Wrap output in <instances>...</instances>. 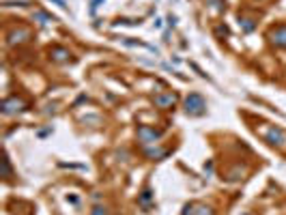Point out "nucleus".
Instances as JSON below:
<instances>
[{"label": "nucleus", "instance_id": "1a4fd4ad", "mask_svg": "<svg viewBox=\"0 0 286 215\" xmlns=\"http://www.w3.org/2000/svg\"><path fill=\"white\" fill-rule=\"evenodd\" d=\"M147 155L153 157V159H160V157L168 155V151H166V149H147Z\"/></svg>", "mask_w": 286, "mask_h": 215}, {"label": "nucleus", "instance_id": "9d476101", "mask_svg": "<svg viewBox=\"0 0 286 215\" xmlns=\"http://www.w3.org/2000/svg\"><path fill=\"white\" fill-rule=\"evenodd\" d=\"M37 20H41V24L54 22V18H52V15H47V13H43V11H39V13H37Z\"/></svg>", "mask_w": 286, "mask_h": 215}, {"label": "nucleus", "instance_id": "f8f14e48", "mask_svg": "<svg viewBox=\"0 0 286 215\" xmlns=\"http://www.w3.org/2000/svg\"><path fill=\"white\" fill-rule=\"evenodd\" d=\"M147 200H151V192H149V189H145L142 196H140V202H147Z\"/></svg>", "mask_w": 286, "mask_h": 215}, {"label": "nucleus", "instance_id": "0eeeda50", "mask_svg": "<svg viewBox=\"0 0 286 215\" xmlns=\"http://www.w3.org/2000/svg\"><path fill=\"white\" fill-rule=\"evenodd\" d=\"M30 39V30L28 28H18V30H11L9 35H7V43L9 45H15V43H24Z\"/></svg>", "mask_w": 286, "mask_h": 215}, {"label": "nucleus", "instance_id": "7ed1b4c3", "mask_svg": "<svg viewBox=\"0 0 286 215\" xmlns=\"http://www.w3.org/2000/svg\"><path fill=\"white\" fill-rule=\"evenodd\" d=\"M22 110H26V101H22L18 97H7L3 101V114L5 116H11V114H18Z\"/></svg>", "mask_w": 286, "mask_h": 215}, {"label": "nucleus", "instance_id": "423d86ee", "mask_svg": "<svg viewBox=\"0 0 286 215\" xmlns=\"http://www.w3.org/2000/svg\"><path fill=\"white\" fill-rule=\"evenodd\" d=\"M179 101V97H177V93H166V95H157V97L153 99V103L157 108H162V110H168V108H172L174 103Z\"/></svg>", "mask_w": 286, "mask_h": 215}, {"label": "nucleus", "instance_id": "6e6552de", "mask_svg": "<svg viewBox=\"0 0 286 215\" xmlns=\"http://www.w3.org/2000/svg\"><path fill=\"white\" fill-rule=\"evenodd\" d=\"M50 56L56 60V62H65V60H69V50H65V47H60V45H56V47H52L50 50Z\"/></svg>", "mask_w": 286, "mask_h": 215}, {"label": "nucleus", "instance_id": "f03ea898", "mask_svg": "<svg viewBox=\"0 0 286 215\" xmlns=\"http://www.w3.org/2000/svg\"><path fill=\"white\" fill-rule=\"evenodd\" d=\"M263 138L271 147H286V133L280 129V127H275V125L267 127V129L263 131Z\"/></svg>", "mask_w": 286, "mask_h": 215}, {"label": "nucleus", "instance_id": "f257e3e1", "mask_svg": "<svg viewBox=\"0 0 286 215\" xmlns=\"http://www.w3.org/2000/svg\"><path fill=\"white\" fill-rule=\"evenodd\" d=\"M185 112L192 114V116H200L206 112V101L202 99V95L192 93L189 97L185 99Z\"/></svg>", "mask_w": 286, "mask_h": 215}, {"label": "nucleus", "instance_id": "9b49d317", "mask_svg": "<svg viewBox=\"0 0 286 215\" xmlns=\"http://www.w3.org/2000/svg\"><path fill=\"white\" fill-rule=\"evenodd\" d=\"M91 215H108V209H106V206H95Z\"/></svg>", "mask_w": 286, "mask_h": 215}, {"label": "nucleus", "instance_id": "20e7f679", "mask_svg": "<svg viewBox=\"0 0 286 215\" xmlns=\"http://www.w3.org/2000/svg\"><path fill=\"white\" fill-rule=\"evenodd\" d=\"M269 41L277 47H286V24H280L269 30Z\"/></svg>", "mask_w": 286, "mask_h": 215}, {"label": "nucleus", "instance_id": "39448f33", "mask_svg": "<svg viewBox=\"0 0 286 215\" xmlns=\"http://www.w3.org/2000/svg\"><path fill=\"white\" fill-rule=\"evenodd\" d=\"M162 136V131H157V129H151V127H147V125H142L140 129H138V140L142 142V145H153V142Z\"/></svg>", "mask_w": 286, "mask_h": 215}]
</instances>
